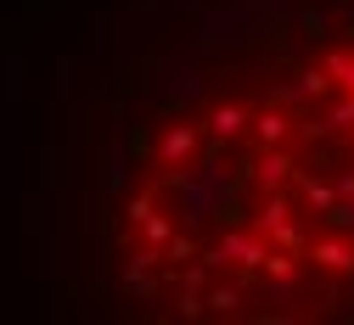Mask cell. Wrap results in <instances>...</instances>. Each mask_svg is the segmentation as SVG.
Segmentation results:
<instances>
[{
	"label": "cell",
	"mask_w": 354,
	"mask_h": 325,
	"mask_svg": "<svg viewBox=\"0 0 354 325\" xmlns=\"http://www.w3.org/2000/svg\"><path fill=\"white\" fill-rule=\"evenodd\" d=\"M129 286L174 314H354V0L214 39L129 124Z\"/></svg>",
	"instance_id": "obj_1"
}]
</instances>
